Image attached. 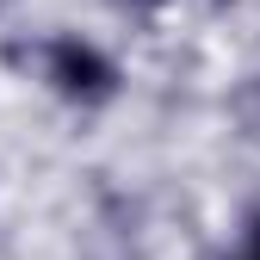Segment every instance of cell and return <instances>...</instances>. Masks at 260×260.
<instances>
[{"mask_svg":"<svg viewBox=\"0 0 260 260\" xmlns=\"http://www.w3.org/2000/svg\"><path fill=\"white\" fill-rule=\"evenodd\" d=\"M50 81L69 93V100H87V106L118 93V69L93 44H81V38H56L50 44Z\"/></svg>","mask_w":260,"mask_h":260,"instance_id":"obj_1","label":"cell"},{"mask_svg":"<svg viewBox=\"0 0 260 260\" xmlns=\"http://www.w3.org/2000/svg\"><path fill=\"white\" fill-rule=\"evenodd\" d=\"M254 260H260V217H254Z\"/></svg>","mask_w":260,"mask_h":260,"instance_id":"obj_2","label":"cell"},{"mask_svg":"<svg viewBox=\"0 0 260 260\" xmlns=\"http://www.w3.org/2000/svg\"><path fill=\"white\" fill-rule=\"evenodd\" d=\"M124 7H155V0H124Z\"/></svg>","mask_w":260,"mask_h":260,"instance_id":"obj_3","label":"cell"}]
</instances>
